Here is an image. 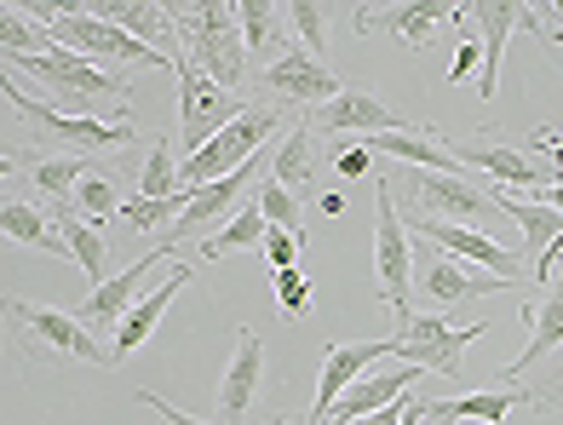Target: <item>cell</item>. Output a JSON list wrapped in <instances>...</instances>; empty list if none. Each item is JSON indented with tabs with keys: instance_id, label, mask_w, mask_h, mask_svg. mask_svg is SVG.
I'll use <instances>...</instances> for the list:
<instances>
[{
	"instance_id": "17",
	"label": "cell",
	"mask_w": 563,
	"mask_h": 425,
	"mask_svg": "<svg viewBox=\"0 0 563 425\" xmlns=\"http://www.w3.org/2000/svg\"><path fill=\"white\" fill-rule=\"evenodd\" d=\"M460 23L472 18V7H438V0H402V7H356V30H386L391 41H402L408 53H420V46L431 41V30L438 23Z\"/></svg>"
},
{
	"instance_id": "41",
	"label": "cell",
	"mask_w": 563,
	"mask_h": 425,
	"mask_svg": "<svg viewBox=\"0 0 563 425\" xmlns=\"http://www.w3.org/2000/svg\"><path fill=\"white\" fill-rule=\"evenodd\" d=\"M472 75H483V41L477 35H460L454 64H449V81H472Z\"/></svg>"
},
{
	"instance_id": "8",
	"label": "cell",
	"mask_w": 563,
	"mask_h": 425,
	"mask_svg": "<svg viewBox=\"0 0 563 425\" xmlns=\"http://www.w3.org/2000/svg\"><path fill=\"white\" fill-rule=\"evenodd\" d=\"M489 334V322H472V328H449L438 311H415L402 322V334L391 339V357L402 368H426V373H443L454 380L460 373V357H466V345Z\"/></svg>"
},
{
	"instance_id": "37",
	"label": "cell",
	"mask_w": 563,
	"mask_h": 425,
	"mask_svg": "<svg viewBox=\"0 0 563 425\" xmlns=\"http://www.w3.org/2000/svg\"><path fill=\"white\" fill-rule=\"evenodd\" d=\"M260 208L271 219V231H294V236H311L305 231V208H299V195L294 190H282L271 172H265V184H260Z\"/></svg>"
},
{
	"instance_id": "27",
	"label": "cell",
	"mask_w": 563,
	"mask_h": 425,
	"mask_svg": "<svg viewBox=\"0 0 563 425\" xmlns=\"http://www.w3.org/2000/svg\"><path fill=\"white\" fill-rule=\"evenodd\" d=\"M87 12L115 23L126 35H139L144 46H162V53L173 46V18H167L162 0H87Z\"/></svg>"
},
{
	"instance_id": "18",
	"label": "cell",
	"mask_w": 563,
	"mask_h": 425,
	"mask_svg": "<svg viewBox=\"0 0 563 425\" xmlns=\"http://www.w3.org/2000/svg\"><path fill=\"white\" fill-rule=\"evenodd\" d=\"M391 357V339H356V345H328L322 351V380H317V403H311V420L328 425L340 409V396L363 380V368Z\"/></svg>"
},
{
	"instance_id": "46",
	"label": "cell",
	"mask_w": 563,
	"mask_h": 425,
	"mask_svg": "<svg viewBox=\"0 0 563 425\" xmlns=\"http://www.w3.org/2000/svg\"><path fill=\"white\" fill-rule=\"evenodd\" d=\"M534 149H547V156L563 167V127H558V133H534Z\"/></svg>"
},
{
	"instance_id": "47",
	"label": "cell",
	"mask_w": 563,
	"mask_h": 425,
	"mask_svg": "<svg viewBox=\"0 0 563 425\" xmlns=\"http://www.w3.org/2000/svg\"><path fill=\"white\" fill-rule=\"evenodd\" d=\"M534 202H547V208H558V213H563V179H558V184H547L541 195H534Z\"/></svg>"
},
{
	"instance_id": "11",
	"label": "cell",
	"mask_w": 563,
	"mask_h": 425,
	"mask_svg": "<svg viewBox=\"0 0 563 425\" xmlns=\"http://www.w3.org/2000/svg\"><path fill=\"white\" fill-rule=\"evenodd\" d=\"M408 195H415L420 219H438V224H483L495 219V195H483L466 172H402Z\"/></svg>"
},
{
	"instance_id": "29",
	"label": "cell",
	"mask_w": 563,
	"mask_h": 425,
	"mask_svg": "<svg viewBox=\"0 0 563 425\" xmlns=\"http://www.w3.org/2000/svg\"><path fill=\"white\" fill-rule=\"evenodd\" d=\"M0 231H7V242H23V247H35V254H69L58 219H46L30 202H7V208H0Z\"/></svg>"
},
{
	"instance_id": "34",
	"label": "cell",
	"mask_w": 563,
	"mask_h": 425,
	"mask_svg": "<svg viewBox=\"0 0 563 425\" xmlns=\"http://www.w3.org/2000/svg\"><path fill=\"white\" fill-rule=\"evenodd\" d=\"M173 138H162L156 149L144 156V172H139V195H150V202H167V195H178V167L185 161H173Z\"/></svg>"
},
{
	"instance_id": "31",
	"label": "cell",
	"mask_w": 563,
	"mask_h": 425,
	"mask_svg": "<svg viewBox=\"0 0 563 425\" xmlns=\"http://www.w3.org/2000/svg\"><path fill=\"white\" fill-rule=\"evenodd\" d=\"M311 172H317V133L311 127H294L288 138L276 144V156H271V179L282 184V190H305L311 184Z\"/></svg>"
},
{
	"instance_id": "49",
	"label": "cell",
	"mask_w": 563,
	"mask_h": 425,
	"mask_svg": "<svg viewBox=\"0 0 563 425\" xmlns=\"http://www.w3.org/2000/svg\"><path fill=\"white\" fill-rule=\"evenodd\" d=\"M282 425H317V420H282Z\"/></svg>"
},
{
	"instance_id": "24",
	"label": "cell",
	"mask_w": 563,
	"mask_h": 425,
	"mask_svg": "<svg viewBox=\"0 0 563 425\" xmlns=\"http://www.w3.org/2000/svg\"><path fill=\"white\" fill-rule=\"evenodd\" d=\"M420 373H426V368L363 373V380H356V385L340 396V409H334V420H328V425H351V420H363V414H379V409L408 403V396H415V385H420Z\"/></svg>"
},
{
	"instance_id": "9",
	"label": "cell",
	"mask_w": 563,
	"mask_h": 425,
	"mask_svg": "<svg viewBox=\"0 0 563 425\" xmlns=\"http://www.w3.org/2000/svg\"><path fill=\"white\" fill-rule=\"evenodd\" d=\"M317 138H379V133H408V127H420V121H408V115H397L386 98H374L368 87H351L345 81V92L334 98V104H322V110H311V121H305Z\"/></svg>"
},
{
	"instance_id": "12",
	"label": "cell",
	"mask_w": 563,
	"mask_h": 425,
	"mask_svg": "<svg viewBox=\"0 0 563 425\" xmlns=\"http://www.w3.org/2000/svg\"><path fill=\"white\" fill-rule=\"evenodd\" d=\"M415 288H420L438 311H460V305H472V299L506 293V288H518V282L489 277V270H477V265H466V259L443 254V247H431V254L415 265Z\"/></svg>"
},
{
	"instance_id": "2",
	"label": "cell",
	"mask_w": 563,
	"mask_h": 425,
	"mask_svg": "<svg viewBox=\"0 0 563 425\" xmlns=\"http://www.w3.org/2000/svg\"><path fill=\"white\" fill-rule=\"evenodd\" d=\"M167 18H173V41L190 53V64L213 75L224 92H236L247 75V41H242L236 7H219V0L213 7H167Z\"/></svg>"
},
{
	"instance_id": "40",
	"label": "cell",
	"mask_w": 563,
	"mask_h": 425,
	"mask_svg": "<svg viewBox=\"0 0 563 425\" xmlns=\"http://www.w3.org/2000/svg\"><path fill=\"white\" fill-rule=\"evenodd\" d=\"M305 242H311V236L271 231V236H265V259H271V270H294V265H299V254H305Z\"/></svg>"
},
{
	"instance_id": "45",
	"label": "cell",
	"mask_w": 563,
	"mask_h": 425,
	"mask_svg": "<svg viewBox=\"0 0 563 425\" xmlns=\"http://www.w3.org/2000/svg\"><path fill=\"white\" fill-rule=\"evenodd\" d=\"M534 409H541V414H563V380L547 385V391H534Z\"/></svg>"
},
{
	"instance_id": "21",
	"label": "cell",
	"mask_w": 563,
	"mask_h": 425,
	"mask_svg": "<svg viewBox=\"0 0 563 425\" xmlns=\"http://www.w3.org/2000/svg\"><path fill=\"white\" fill-rule=\"evenodd\" d=\"M374 156H391L397 167L408 172H466L454 156V144L438 138V127L431 121H420V127H408V133H379V138H363Z\"/></svg>"
},
{
	"instance_id": "19",
	"label": "cell",
	"mask_w": 563,
	"mask_h": 425,
	"mask_svg": "<svg viewBox=\"0 0 563 425\" xmlns=\"http://www.w3.org/2000/svg\"><path fill=\"white\" fill-rule=\"evenodd\" d=\"M454 156L466 172L477 167V172H489L500 190H518V195H541L547 184L563 179V172H541L529 161V149H511V144H454Z\"/></svg>"
},
{
	"instance_id": "35",
	"label": "cell",
	"mask_w": 563,
	"mask_h": 425,
	"mask_svg": "<svg viewBox=\"0 0 563 425\" xmlns=\"http://www.w3.org/2000/svg\"><path fill=\"white\" fill-rule=\"evenodd\" d=\"M190 202H196L190 190L167 195V202H150V195H133V202L121 208V224H133V231H156V224H167V231H173V224L185 219V208H190Z\"/></svg>"
},
{
	"instance_id": "5",
	"label": "cell",
	"mask_w": 563,
	"mask_h": 425,
	"mask_svg": "<svg viewBox=\"0 0 563 425\" xmlns=\"http://www.w3.org/2000/svg\"><path fill=\"white\" fill-rule=\"evenodd\" d=\"M374 282L379 299L408 322L415 316V242H408V219L391 202V179H374Z\"/></svg>"
},
{
	"instance_id": "43",
	"label": "cell",
	"mask_w": 563,
	"mask_h": 425,
	"mask_svg": "<svg viewBox=\"0 0 563 425\" xmlns=\"http://www.w3.org/2000/svg\"><path fill=\"white\" fill-rule=\"evenodd\" d=\"M139 403H144L150 414H156V425H208V420H190L185 409H173L167 396H156V391H139Z\"/></svg>"
},
{
	"instance_id": "42",
	"label": "cell",
	"mask_w": 563,
	"mask_h": 425,
	"mask_svg": "<svg viewBox=\"0 0 563 425\" xmlns=\"http://www.w3.org/2000/svg\"><path fill=\"white\" fill-rule=\"evenodd\" d=\"M334 172L351 184V179H368V144H340L334 149Z\"/></svg>"
},
{
	"instance_id": "44",
	"label": "cell",
	"mask_w": 563,
	"mask_h": 425,
	"mask_svg": "<svg viewBox=\"0 0 563 425\" xmlns=\"http://www.w3.org/2000/svg\"><path fill=\"white\" fill-rule=\"evenodd\" d=\"M317 213H322V219L351 213V195H345V190H322V195H317Z\"/></svg>"
},
{
	"instance_id": "39",
	"label": "cell",
	"mask_w": 563,
	"mask_h": 425,
	"mask_svg": "<svg viewBox=\"0 0 563 425\" xmlns=\"http://www.w3.org/2000/svg\"><path fill=\"white\" fill-rule=\"evenodd\" d=\"M311 299H317V288H311V277L294 265V270H276V305H282V316H311Z\"/></svg>"
},
{
	"instance_id": "38",
	"label": "cell",
	"mask_w": 563,
	"mask_h": 425,
	"mask_svg": "<svg viewBox=\"0 0 563 425\" xmlns=\"http://www.w3.org/2000/svg\"><path fill=\"white\" fill-rule=\"evenodd\" d=\"M282 12H288V23L299 30V46H305V53L322 58V53H328L322 30H328V18H334V12H328V7H311V0H294V7H282Z\"/></svg>"
},
{
	"instance_id": "36",
	"label": "cell",
	"mask_w": 563,
	"mask_h": 425,
	"mask_svg": "<svg viewBox=\"0 0 563 425\" xmlns=\"http://www.w3.org/2000/svg\"><path fill=\"white\" fill-rule=\"evenodd\" d=\"M121 195H115V184H110V172L104 167H92L87 172V179H81V190H75V213H81V219H92V224H104L110 213L121 219Z\"/></svg>"
},
{
	"instance_id": "20",
	"label": "cell",
	"mask_w": 563,
	"mask_h": 425,
	"mask_svg": "<svg viewBox=\"0 0 563 425\" xmlns=\"http://www.w3.org/2000/svg\"><path fill=\"white\" fill-rule=\"evenodd\" d=\"M523 322H529V345L506 362V385H518L534 362H547L563 345V265H558V277L547 282V293L523 305Z\"/></svg>"
},
{
	"instance_id": "28",
	"label": "cell",
	"mask_w": 563,
	"mask_h": 425,
	"mask_svg": "<svg viewBox=\"0 0 563 425\" xmlns=\"http://www.w3.org/2000/svg\"><path fill=\"white\" fill-rule=\"evenodd\" d=\"M58 231L69 242V259L81 265V277L104 288L110 282V242H104V231H98L92 219H81L75 208H58Z\"/></svg>"
},
{
	"instance_id": "10",
	"label": "cell",
	"mask_w": 563,
	"mask_h": 425,
	"mask_svg": "<svg viewBox=\"0 0 563 425\" xmlns=\"http://www.w3.org/2000/svg\"><path fill=\"white\" fill-rule=\"evenodd\" d=\"M260 87L271 98H282V104H299V110H322V104H334V98L345 92V81L334 69H328L322 58H311L299 41H288V53L271 58L260 69Z\"/></svg>"
},
{
	"instance_id": "23",
	"label": "cell",
	"mask_w": 563,
	"mask_h": 425,
	"mask_svg": "<svg viewBox=\"0 0 563 425\" xmlns=\"http://www.w3.org/2000/svg\"><path fill=\"white\" fill-rule=\"evenodd\" d=\"M190 277H196L190 265H167V282H162V288H150V293L139 299V305L126 311V322H121V328H115V339H110L115 362H126V357H139V351H144V339L156 334V322L167 316V305H173V299L190 288Z\"/></svg>"
},
{
	"instance_id": "32",
	"label": "cell",
	"mask_w": 563,
	"mask_h": 425,
	"mask_svg": "<svg viewBox=\"0 0 563 425\" xmlns=\"http://www.w3.org/2000/svg\"><path fill=\"white\" fill-rule=\"evenodd\" d=\"M236 18H242V41H247L253 64L282 46V23H288V12H282V7H271V0H242Z\"/></svg>"
},
{
	"instance_id": "6",
	"label": "cell",
	"mask_w": 563,
	"mask_h": 425,
	"mask_svg": "<svg viewBox=\"0 0 563 425\" xmlns=\"http://www.w3.org/2000/svg\"><path fill=\"white\" fill-rule=\"evenodd\" d=\"M7 104L12 115H23V127H35L41 138L64 144L69 156H98V149H121L133 144V121H92V115H64L58 104H41V98H30L18 87V75L7 81Z\"/></svg>"
},
{
	"instance_id": "14",
	"label": "cell",
	"mask_w": 563,
	"mask_h": 425,
	"mask_svg": "<svg viewBox=\"0 0 563 425\" xmlns=\"http://www.w3.org/2000/svg\"><path fill=\"white\" fill-rule=\"evenodd\" d=\"M260 385H265V339L253 328H236V351H230L219 396H213V425H247L253 403H260Z\"/></svg>"
},
{
	"instance_id": "22",
	"label": "cell",
	"mask_w": 563,
	"mask_h": 425,
	"mask_svg": "<svg viewBox=\"0 0 563 425\" xmlns=\"http://www.w3.org/2000/svg\"><path fill=\"white\" fill-rule=\"evenodd\" d=\"M511 409H534L529 385H489V391H460V396H438L426 403V425H460V420H489L506 425Z\"/></svg>"
},
{
	"instance_id": "16",
	"label": "cell",
	"mask_w": 563,
	"mask_h": 425,
	"mask_svg": "<svg viewBox=\"0 0 563 425\" xmlns=\"http://www.w3.org/2000/svg\"><path fill=\"white\" fill-rule=\"evenodd\" d=\"M173 254H178V247H167V242H162V247H150V254H144L139 265H126L115 282L92 288V293H87V305L75 311V316H81L92 334H98V328H110V334H115L121 322H126V311L139 305V288H144V277H150V270H156V265H178Z\"/></svg>"
},
{
	"instance_id": "15",
	"label": "cell",
	"mask_w": 563,
	"mask_h": 425,
	"mask_svg": "<svg viewBox=\"0 0 563 425\" xmlns=\"http://www.w3.org/2000/svg\"><path fill=\"white\" fill-rule=\"evenodd\" d=\"M408 236L443 247V254L466 259L477 270H489V277L523 282V254H511V247H500L495 236H483V231H466V224H438V219H415V224H408Z\"/></svg>"
},
{
	"instance_id": "4",
	"label": "cell",
	"mask_w": 563,
	"mask_h": 425,
	"mask_svg": "<svg viewBox=\"0 0 563 425\" xmlns=\"http://www.w3.org/2000/svg\"><path fill=\"white\" fill-rule=\"evenodd\" d=\"M12 322L30 351L58 357V362H87V368H121L110 345H98V334L81 316H69L58 305H41V299H12Z\"/></svg>"
},
{
	"instance_id": "33",
	"label": "cell",
	"mask_w": 563,
	"mask_h": 425,
	"mask_svg": "<svg viewBox=\"0 0 563 425\" xmlns=\"http://www.w3.org/2000/svg\"><path fill=\"white\" fill-rule=\"evenodd\" d=\"M0 35H7V58H41V53H53V35H46L23 7L0 12Z\"/></svg>"
},
{
	"instance_id": "25",
	"label": "cell",
	"mask_w": 563,
	"mask_h": 425,
	"mask_svg": "<svg viewBox=\"0 0 563 425\" xmlns=\"http://www.w3.org/2000/svg\"><path fill=\"white\" fill-rule=\"evenodd\" d=\"M7 167H23V179H30L53 208H75V190H81V179L92 172L87 156H41V149H23V156L7 149Z\"/></svg>"
},
{
	"instance_id": "30",
	"label": "cell",
	"mask_w": 563,
	"mask_h": 425,
	"mask_svg": "<svg viewBox=\"0 0 563 425\" xmlns=\"http://www.w3.org/2000/svg\"><path fill=\"white\" fill-rule=\"evenodd\" d=\"M265 236H271V219H265V208H260V195L224 224V231H213V236H201V259H230V254H242V247H265Z\"/></svg>"
},
{
	"instance_id": "7",
	"label": "cell",
	"mask_w": 563,
	"mask_h": 425,
	"mask_svg": "<svg viewBox=\"0 0 563 425\" xmlns=\"http://www.w3.org/2000/svg\"><path fill=\"white\" fill-rule=\"evenodd\" d=\"M276 133V110H242L230 127L208 144V149H196V156L178 167V190H208V184H219V179H230V172H242L253 156L265 149V138Z\"/></svg>"
},
{
	"instance_id": "26",
	"label": "cell",
	"mask_w": 563,
	"mask_h": 425,
	"mask_svg": "<svg viewBox=\"0 0 563 425\" xmlns=\"http://www.w3.org/2000/svg\"><path fill=\"white\" fill-rule=\"evenodd\" d=\"M477 18V30H483V75H477V92H483V104L495 98L500 87V58H506V35L511 30H523V23H534V7H472Z\"/></svg>"
},
{
	"instance_id": "1",
	"label": "cell",
	"mask_w": 563,
	"mask_h": 425,
	"mask_svg": "<svg viewBox=\"0 0 563 425\" xmlns=\"http://www.w3.org/2000/svg\"><path fill=\"white\" fill-rule=\"evenodd\" d=\"M12 75H23V81H35L41 92L58 98L64 115H92V121H126V98H133V81L126 75H110L98 69L87 58L64 53V46H53V53L41 58H7Z\"/></svg>"
},
{
	"instance_id": "3",
	"label": "cell",
	"mask_w": 563,
	"mask_h": 425,
	"mask_svg": "<svg viewBox=\"0 0 563 425\" xmlns=\"http://www.w3.org/2000/svg\"><path fill=\"white\" fill-rule=\"evenodd\" d=\"M167 53H173V81H178V133H173V144L185 149V161H190L196 149H208L247 104H242L236 92H224L213 75H201L178 41L167 46Z\"/></svg>"
},
{
	"instance_id": "48",
	"label": "cell",
	"mask_w": 563,
	"mask_h": 425,
	"mask_svg": "<svg viewBox=\"0 0 563 425\" xmlns=\"http://www.w3.org/2000/svg\"><path fill=\"white\" fill-rule=\"evenodd\" d=\"M541 41H547V46H552V53L563 58V30H541Z\"/></svg>"
},
{
	"instance_id": "13",
	"label": "cell",
	"mask_w": 563,
	"mask_h": 425,
	"mask_svg": "<svg viewBox=\"0 0 563 425\" xmlns=\"http://www.w3.org/2000/svg\"><path fill=\"white\" fill-rule=\"evenodd\" d=\"M265 172H271V167H260V156H253L242 172H230V179H219V184H208V190H196V202L185 208V219H178L162 242H167V247H178V242L201 236L208 224H230V219H236V213L253 202V195H260Z\"/></svg>"
}]
</instances>
